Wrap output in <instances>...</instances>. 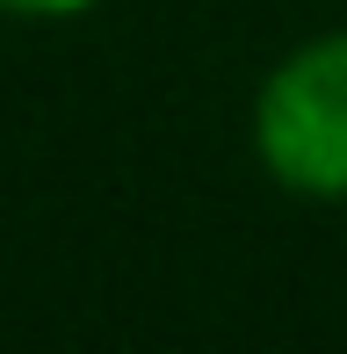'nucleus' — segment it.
Returning a JSON list of instances; mask_svg holds the SVG:
<instances>
[{
	"label": "nucleus",
	"instance_id": "nucleus-1",
	"mask_svg": "<svg viewBox=\"0 0 347 354\" xmlns=\"http://www.w3.org/2000/svg\"><path fill=\"white\" fill-rule=\"evenodd\" d=\"M254 152L290 196H347V29L290 51L261 80Z\"/></svg>",
	"mask_w": 347,
	"mask_h": 354
},
{
	"label": "nucleus",
	"instance_id": "nucleus-2",
	"mask_svg": "<svg viewBox=\"0 0 347 354\" xmlns=\"http://www.w3.org/2000/svg\"><path fill=\"white\" fill-rule=\"evenodd\" d=\"M8 15H29V22H66V15H87L94 0H0Z\"/></svg>",
	"mask_w": 347,
	"mask_h": 354
}]
</instances>
